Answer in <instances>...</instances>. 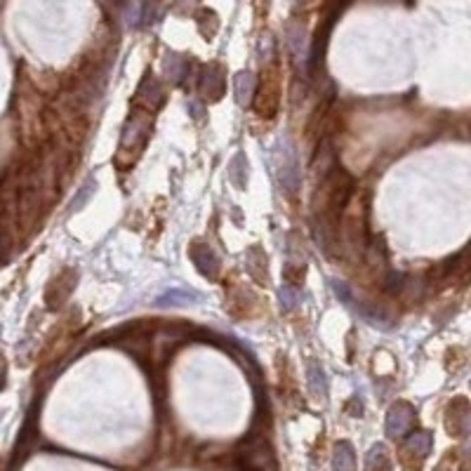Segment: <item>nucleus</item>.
Masks as SVG:
<instances>
[{
    "label": "nucleus",
    "mask_w": 471,
    "mask_h": 471,
    "mask_svg": "<svg viewBox=\"0 0 471 471\" xmlns=\"http://www.w3.org/2000/svg\"><path fill=\"white\" fill-rule=\"evenodd\" d=\"M238 464L241 471H278L271 443L254 431L238 448Z\"/></svg>",
    "instance_id": "1"
},
{
    "label": "nucleus",
    "mask_w": 471,
    "mask_h": 471,
    "mask_svg": "<svg viewBox=\"0 0 471 471\" xmlns=\"http://www.w3.org/2000/svg\"><path fill=\"white\" fill-rule=\"evenodd\" d=\"M332 290H335L337 299H340L344 307L351 309V311L356 314L358 318H363L365 323H370L373 328H380V330H391L393 328V320L389 318V316L382 311L380 307H375V304L358 299L344 281H332Z\"/></svg>",
    "instance_id": "2"
},
{
    "label": "nucleus",
    "mask_w": 471,
    "mask_h": 471,
    "mask_svg": "<svg viewBox=\"0 0 471 471\" xmlns=\"http://www.w3.org/2000/svg\"><path fill=\"white\" fill-rule=\"evenodd\" d=\"M281 160H278V177H281V186L287 196H297L299 184H302V177H299V163H297V153L287 140H281L278 146Z\"/></svg>",
    "instance_id": "3"
},
{
    "label": "nucleus",
    "mask_w": 471,
    "mask_h": 471,
    "mask_svg": "<svg viewBox=\"0 0 471 471\" xmlns=\"http://www.w3.org/2000/svg\"><path fill=\"white\" fill-rule=\"evenodd\" d=\"M415 422H417V413L410 403H393L389 415H386V436L389 439H403L415 429Z\"/></svg>",
    "instance_id": "4"
},
{
    "label": "nucleus",
    "mask_w": 471,
    "mask_h": 471,
    "mask_svg": "<svg viewBox=\"0 0 471 471\" xmlns=\"http://www.w3.org/2000/svg\"><path fill=\"white\" fill-rule=\"evenodd\" d=\"M78 283V274H76L74 269H69V271H64V274H59L57 278H54L52 283H50V287H47V307L50 309H59L62 304L69 299L71 295V290H74V285Z\"/></svg>",
    "instance_id": "5"
},
{
    "label": "nucleus",
    "mask_w": 471,
    "mask_h": 471,
    "mask_svg": "<svg viewBox=\"0 0 471 471\" xmlns=\"http://www.w3.org/2000/svg\"><path fill=\"white\" fill-rule=\"evenodd\" d=\"M191 262L196 264V269L201 271L205 278L215 281L219 274V259L215 257V252L208 248V243H193L191 245Z\"/></svg>",
    "instance_id": "6"
},
{
    "label": "nucleus",
    "mask_w": 471,
    "mask_h": 471,
    "mask_svg": "<svg viewBox=\"0 0 471 471\" xmlns=\"http://www.w3.org/2000/svg\"><path fill=\"white\" fill-rule=\"evenodd\" d=\"M201 92H203V97L208 99V102H217V99L224 94V74H221V69L217 64H212V66H205V71H203V78H201Z\"/></svg>",
    "instance_id": "7"
},
{
    "label": "nucleus",
    "mask_w": 471,
    "mask_h": 471,
    "mask_svg": "<svg viewBox=\"0 0 471 471\" xmlns=\"http://www.w3.org/2000/svg\"><path fill=\"white\" fill-rule=\"evenodd\" d=\"M201 302V295L196 290H186V287H173L165 295H160L153 307L158 309H179V307H191V304Z\"/></svg>",
    "instance_id": "8"
},
{
    "label": "nucleus",
    "mask_w": 471,
    "mask_h": 471,
    "mask_svg": "<svg viewBox=\"0 0 471 471\" xmlns=\"http://www.w3.org/2000/svg\"><path fill=\"white\" fill-rule=\"evenodd\" d=\"M467 429H469V408H467V401L459 398L448 410V431L452 436H464Z\"/></svg>",
    "instance_id": "9"
},
{
    "label": "nucleus",
    "mask_w": 471,
    "mask_h": 471,
    "mask_svg": "<svg viewBox=\"0 0 471 471\" xmlns=\"http://www.w3.org/2000/svg\"><path fill=\"white\" fill-rule=\"evenodd\" d=\"M337 168V158H335V149H332L330 142H323L320 144V151L318 156L314 160V173H316V179H325L332 170Z\"/></svg>",
    "instance_id": "10"
},
{
    "label": "nucleus",
    "mask_w": 471,
    "mask_h": 471,
    "mask_svg": "<svg viewBox=\"0 0 471 471\" xmlns=\"http://www.w3.org/2000/svg\"><path fill=\"white\" fill-rule=\"evenodd\" d=\"M254 87H257V80H254V74H250V71H241V74L236 76V102H238V107H243V109L250 107Z\"/></svg>",
    "instance_id": "11"
},
{
    "label": "nucleus",
    "mask_w": 471,
    "mask_h": 471,
    "mask_svg": "<svg viewBox=\"0 0 471 471\" xmlns=\"http://www.w3.org/2000/svg\"><path fill=\"white\" fill-rule=\"evenodd\" d=\"M332 471H356V452H353L351 443L342 441L335 446V455H332Z\"/></svg>",
    "instance_id": "12"
},
{
    "label": "nucleus",
    "mask_w": 471,
    "mask_h": 471,
    "mask_svg": "<svg viewBox=\"0 0 471 471\" xmlns=\"http://www.w3.org/2000/svg\"><path fill=\"white\" fill-rule=\"evenodd\" d=\"M165 76L170 78L173 85H182L188 76V62L179 54H168L165 57Z\"/></svg>",
    "instance_id": "13"
},
{
    "label": "nucleus",
    "mask_w": 471,
    "mask_h": 471,
    "mask_svg": "<svg viewBox=\"0 0 471 471\" xmlns=\"http://www.w3.org/2000/svg\"><path fill=\"white\" fill-rule=\"evenodd\" d=\"M406 446H408V450H410V452H415L417 457H426V455L431 452L434 439H431L429 431H410Z\"/></svg>",
    "instance_id": "14"
},
{
    "label": "nucleus",
    "mask_w": 471,
    "mask_h": 471,
    "mask_svg": "<svg viewBox=\"0 0 471 471\" xmlns=\"http://www.w3.org/2000/svg\"><path fill=\"white\" fill-rule=\"evenodd\" d=\"M307 377H309V389L316 398H325L328 396V377H325L323 368H320L318 363L309 365L307 370Z\"/></svg>",
    "instance_id": "15"
},
{
    "label": "nucleus",
    "mask_w": 471,
    "mask_h": 471,
    "mask_svg": "<svg viewBox=\"0 0 471 471\" xmlns=\"http://www.w3.org/2000/svg\"><path fill=\"white\" fill-rule=\"evenodd\" d=\"M365 469L368 471H389V457H386L384 446H373L368 452V459H365Z\"/></svg>",
    "instance_id": "16"
},
{
    "label": "nucleus",
    "mask_w": 471,
    "mask_h": 471,
    "mask_svg": "<svg viewBox=\"0 0 471 471\" xmlns=\"http://www.w3.org/2000/svg\"><path fill=\"white\" fill-rule=\"evenodd\" d=\"M299 299H302V295H299V290L295 285H281V290H278V302H281V309L285 314H290V311H295L297 309V304H299Z\"/></svg>",
    "instance_id": "17"
},
{
    "label": "nucleus",
    "mask_w": 471,
    "mask_h": 471,
    "mask_svg": "<svg viewBox=\"0 0 471 471\" xmlns=\"http://www.w3.org/2000/svg\"><path fill=\"white\" fill-rule=\"evenodd\" d=\"M408 278L410 276L401 274V271H391L389 276H384V292L386 295H403L408 290Z\"/></svg>",
    "instance_id": "18"
},
{
    "label": "nucleus",
    "mask_w": 471,
    "mask_h": 471,
    "mask_svg": "<svg viewBox=\"0 0 471 471\" xmlns=\"http://www.w3.org/2000/svg\"><path fill=\"white\" fill-rule=\"evenodd\" d=\"M142 97H146L149 107H158V104L163 102V90H160L158 83L153 80V78H146V80L142 83L140 94H137V99H142Z\"/></svg>",
    "instance_id": "19"
},
{
    "label": "nucleus",
    "mask_w": 471,
    "mask_h": 471,
    "mask_svg": "<svg viewBox=\"0 0 471 471\" xmlns=\"http://www.w3.org/2000/svg\"><path fill=\"white\" fill-rule=\"evenodd\" d=\"M94 191H97V184H94V179H87V184L80 188L78 196H76V198H74V203H71L69 212H76V210L85 208V205H87V198L94 196Z\"/></svg>",
    "instance_id": "20"
},
{
    "label": "nucleus",
    "mask_w": 471,
    "mask_h": 471,
    "mask_svg": "<svg viewBox=\"0 0 471 471\" xmlns=\"http://www.w3.org/2000/svg\"><path fill=\"white\" fill-rule=\"evenodd\" d=\"M287 47L292 50V54H299V50L304 47V26H290L287 29Z\"/></svg>",
    "instance_id": "21"
},
{
    "label": "nucleus",
    "mask_w": 471,
    "mask_h": 471,
    "mask_svg": "<svg viewBox=\"0 0 471 471\" xmlns=\"http://www.w3.org/2000/svg\"><path fill=\"white\" fill-rule=\"evenodd\" d=\"M158 5L156 3H151V0H146L144 3V17H142V26H151L153 21H156V17H158Z\"/></svg>",
    "instance_id": "22"
},
{
    "label": "nucleus",
    "mask_w": 471,
    "mask_h": 471,
    "mask_svg": "<svg viewBox=\"0 0 471 471\" xmlns=\"http://www.w3.org/2000/svg\"><path fill=\"white\" fill-rule=\"evenodd\" d=\"M3 386H5V365L0 361V389H3Z\"/></svg>",
    "instance_id": "23"
}]
</instances>
